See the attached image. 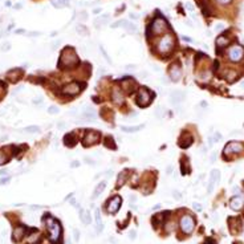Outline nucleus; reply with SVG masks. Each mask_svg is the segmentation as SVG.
Here are the masks:
<instances>
[{"label":"nucleus","instance_id":"nucleus-1","mask_svg":"<svg viewBox=\"0 0 244 244\" xmlns=\"http://www.w3.org/2000/svg\"><path fill=\"white\" fill-rule=\"evenodd\" d=\"M80 62L78 60L77 53L75 52L72 47H66L64 50L61 52L60 56V62H58V66L60 68H72Z\"/></svg>","mask_w":244,"mask_h":244},{"label":"nucleus","instance_id":"nucleus-2","mask_svg":"<svg viewBox=\"0 0 244 244\" xmlns=\"http://www.w3.org/2000/svg\"><path fill=\"white\" fill-rule=\"evenodd\" d=\"M47 226H48V231H49V240L53 244H56L61 236V224L57 220L53 219V218L47 216Z\"/></svg>","mask_w":244,"mask_h":244},{"label":"nucleus","instance_id":"nucleus-3","mask_svg":"<svg viewBox=\"0 0 244 244\" xmlns=\"http://www.w3.org/2000/svg\"><path fill=\"white\" fill-rule=\"evenodd\" d=\"M172 48H174V39H172L171 35H164L157 45V50L161 55L170 53L172 50Z\"/></svg>","mask_w":244,"mask_h":244},{"label":"nucleus","instance_id":"nucleus-4","mask_svg":"<svg viewBox=\"0 0 244 244\" xmlns=\"http://www.w3.org/2000/svg\"><path fill=\"white\" fill-rule=\"evenodd\" d=\"M101 140V133L96 131V130H86L82 137V143L84 146H93V145H97Z\"/></svg>","mask_w":244,"mask_h":244},{"label":"nucleus","instance_id":"nucleus-5","mask_svg":"<svg viewBox=\"0 0 244 244\" xmlns=\"http://www.w3.org/2000/svg\"><path fill=\"white\" fill-rule=\"evenodd\" d=\"M151 97L153 94L146 89V88H142V89L138 90L137 97H135V101L140 106H147V105L151 102Z\"/></svg>","mask_w":244,"mask_h":244},{"label":"nucleus","instance_id":"nucleus-6","mask_svg":"<svg viewBox=\"0 0 244 244\" xmlns=\"http://www.w3.org/2000/svg\"><path fill=\"white\" fill-rule=\"evenodd\" d=\"M151 31L154 35H161V33H163L164 31L169 29V24H167V21L164 20V19L162 18H155L154 21L151 23Z\"/></svg>","mask_w":244,"mask_h":244},{"label":"nucleus","instance_id":"nucleus-7","mask_svg":"<svg viewBox=\"0 0 244 244\" xmlns=\"http://www.w3.org/2000/svg\"><path fill=\"white\" fill-rule=\"evenodd\" d=\"M179 226H180V228H182V231L184 232V234H191V232L194 231L195 222H194V219H192V216H190V215H184V216H182V219H180Z\"/></svg>","mask_w":244,"mask_h":244},{"label":"nucleus","instance_id":"nucleus-8","mask_svg":"<svg viewBox=\"0 0 244 244\" xmlns=\"http://www.w3.org/2000/svg\"><path fill=\"white\" fill-rule=\"evenodd\" d=\"M243 57H244V48L243 47L235 45V47H232L231 49H229V58H231V61L237 62V61L242 60Z\"/></svg>","mask_w":244,"mask_h":244},{"label":"nucleus","instance_id":"nucleus-9","mask_svg":"<svg viewBox=\"0 0 244 244\" xmlns=\"http://www.w3.org/2000/svg\"><path fill=\"white\" fill-rule=\"evenodd\" d=\"M80 90H81V85L78 84V82H70V84L65 85V86L62 88L61 93L64 96H75V94H77Z\"/></svg>","mask_w":244,"mask_h":244},{"label":"nucleus","instance_id":"nucleus-10","mask_svg":"<svg viewBox=\"0 0 244 244\" xmlns=\"http://www.w3.org/2000/svg\"><path fill=\"white\" fill-rule=\"evenodd\" d=\"M243 151V145L240 142H236V141H232L224 147V154H237V153Z\"/></svg>","mask_w":244,"mask_h":244},{"label":"nucleus","instance_id":"nucleus-11","mask_svg":"<svg viewBox=\"0 0 244 244\" xmlns=\"http://www.w3.org/2000/svg\"><path fill=\"white\" fill-rule=\"evenodd\" d=\"M121 203H122V198L121 197H118V195L113 197L112 199L109 200V203H107V211H109L110 214H115V212L120 210Z\"/></svg>","mask_w":244,"mask_h":244},{"label":"nucleus","instance_id":"nucleus-12","mask_svg":"<svg viewBox=\"0 0 244 244\" xmlns=\"http://www.w3.org/2000/svg\"><path fill=\"white\" fill-rule=\"evenodd\" d=\"M80 118H81V120H84V121H94L96 118H97V114H96V112H94V109H93V107L84 106Z\"/></svg>","mask_w":244,"mask_h":244},{"label":"nucleus","instance_id":"nucleus-13","mask_svg":"<svg viewBox=\"0 0 244 244\" xmlns=\"http://www.w3.org/2000/svg\"><path fill=\"white\" fill-rule=\"evenodd\" d=\"M220 179V172L219 170H212L211 171V175H210V180H208V188H207V191L211 194L212 191H214L215 186H216V183L219 182Z\"/></svg>","mask_w":244,"mask_h":244},{"label":"nucleus","instance_id":"nucleus-14","mask_svg":"<svg viewBox=\"0 0 244 244\" xmlns=\"http://www.w3.org/2000/svg\"><path fill=\"white\" fill-rule=\"evenodd\" d=\"M169 75H170V78H171L172 81H179V78L182 77V69H180V65L179 64H172L171 66H170Z\"/></svg>","mask_w":244,"mask_h":244},{"label":"nucleus","instance_id":"nucleus-15","mask_svg":"<svg viewBox=\"0 0 244 244\" xmlns=\"http://www.w3.org/2000/svg\"><path fill=\"white\" fill-rule=\"evenodd\" d=\"M194 142V138H192L191 134H182L180 135V138L178 140V145H179V147H182V149H187V147L191 146V143Z\"/></svg>","mask_w":244,"mask_h":244},{"label":"nucleus","instance_id":"nucleus-16","mask_svg":"<svg viewBox=\"0 0 244 244\" xmlns=\"http://www.w3.org/2000/svg\"><path fill=\"white\" fill-rule=\"evenodd\" d=\"M243 206H244V197L236 195V197H232L231 199H229V207H231L232 210H235V211L240 210Z\"/></svg>","mask_w":244,"mask_h":244},{"label":"nucleus","instance_id":"nucleus-17","mask_svg":"<svg viewBox=\"0 0 244 244\" xmlns=\"http://www.w3.org/2000/svg\"><path fill=\"white\" fill-rule=\"evenodd\" d=\"M184 97H186L184 92H180V90H175V92L170 93V101H171L172 104H175V105L182 104Z\"/></svg>","mask_w":244,"mask_h":244},{"label":"nucleus","instance_id":"nucleus-18","mask_svg":"<svg viewBox=\"0 0 244 244\" xmlns=\"http://www.w3.org/2000/svg\"><path fill=\"white\" fill-rule=\"evenodd\" d=\"M109 19H110V16L107 15V13H105V15L96 18V19H94V21H93V24H94V27H96V28H100V27H102V25L107 24V23H109Z\"/></svg>","mask_w":244,"mask_h":244},{"label":"nucleus","instance_id":"nucleus-19","mask_svg":"<svg viewBox=\"0 0 244 244\" xmlns=\"http://www.w3.org/2000/svg\"><path fill=\"white\" fill-rule=\"evenodd\" d=\"M77 143V138H76V134L75 133H69L64 137V145L68 147H73Z\"/></svg>","mask_w":244,"mask_h":244},{"label":"nucleus","instance_id":"nucleus-20","mask_svg":"<svg viewBox=\"0 0 244 244\" xmlns=\"http://www.w3.org/2000/svg\"><path fill=\"white\" fill-rule=\"evenodd\" d=\"M27 231H28V228L27 227H18V228H15V231H13V240H20L23 236H24L25 234H27Z\"/></svg>","mask_w":244,"mask_h":244},{"label":"nucleus","instance_id":"nucleus-21","mask_svg":"<svg viewBox=\"0 0 244 244\" xmlns=\"http://www.w3.org/2000/svg\"><path fill=\"white\" fill-rule=\"evenodd\" d=\"M105 187H106V182H105V180H102V182H100V183L97 184V186H96L94 191H93V197H92L93 199H97V198L100 197L102 192H104Z\"/></svg>","mask_w":244,"mask_h":244},{"label":"nucleus","instance_id":"nucleus-22","mask_svg":"<svg viewBox=\"0 0 244 244\" xmlns=\"http://www.w3.org/2000/svg\"><path fill=\"white\" fill-rule=\"evenodd\" d=\"M130 172V170H123V171H121L120 174H118V179H117V188H120V187L122 186V184H125V182H126V179H127V177H129V174Z\"/></svg>","mask_w":244,"mask_h":244},{"label":"nucleus","instance_id":"nucleus-23","mask_svg":"<svg viewBox=\"0 0 244 244\" xmlns=\"http://www.w3.org/2000/svg\"><path fill=\"white\" fill-rule=\"evenodd\" d=\"M112 100L115 102V104H118V105H121L122 102H123V96H122V92L120 89H117L115 88L114 90H113V93H112Z\"/></svg>","mask_w":244,"mask_h":244},{"label":"nucleus","instance_id":"nucleus-24","mask_svg":"<svg viewBox=\"0 0 244 244\" xmlns=\"http://www.w3.org/2000/svg\"><path fill=\"white\" fill-rule=\"evenodd\" d=\"M134 86H135V82L133 81V80H130V78H125V80L122 81V89L126 90L127 93L131 92Z\"/></svg>","mask_w":244,"mask_h":244},{"label":"nucleus","instance_id":"nucleus-25","mask_svg":"<svg viewBox=\"0 0 244 244\" xmlns=\"http://www.w3.org/2000/svg\"><path fill=\"white\" fill-rule=\"evenodd\" d=\"M20 76H21V70L20 69H13V70H11V72L7 73L8 80H11V81H19Z\"/></svg>","mask_w":244,"mask_h":244},{"label":"nucleus","instance_id":"nucleus-26","mask_svg":"<svg viewBox=\"0 0 244 244\" xmlns=\"http://www.w3.org/2000/svg\"><path fill=\"white\" fill-rule=\"evenodd\" d=\"M104 145H105V147H107V149H112V150L117 149V145H115V142H114V140H113L112 135H106V137H105Z\"/></svg>","mask_w":244,"mask_h":244},{"label":"nucleus","instance_id":"nucleus-27","mask_svg":"<svg viewBox=\"0 0 244 244\" xmlns=\"http://www.w3.org/2000/svg\"><path fill=\"white\" fill-rule=\"evenodd\" d=\"M40 234H39L37 231H33L32 234L28 236V239H27V244H37L39 242H40Z\"/></svg>","mask_w":244,"mask_h":244},{"label":"nucleus","instance_id":"nucleus-28","mask_svg":"<svg viewBox=\"0 0 244 244\" xmlns=\"http://www.w3.org/2000/svg\"><path fill=\"white\" fill-rule=\"evenodd\" d=\"M70 3V0H50V4L55 8H64L68 7Z\"/></svg>","mask_w":244,"mask_h":244},{"label":"nucleus","instance_id":"nucleus-29","mask_svg":"<svg viewBox=\"0 0 244 244\" xmlns=\"http://www.w3.org/2000/svg\"><path fill=\"white\" fill-rule=\"evenodd\" d=\"M80 219L84 224H89L90 223V212L86 210H80Z\"/></svg>","mask_w":244,"mask_h":244},{"label":"nucleus","instance_id":"nucleus-30","mask_svg":"<svg viewBox=\"0 0 244 244\" xmlns=\"http://www.w3.org/2000/svg\"><path fill=\"white\" fill-rule=\"evenodd\" d=\"M141 129H143V125H140V126H121V130H122V131H126V133L140 131Z\"/></svg>","mask_w":244,"mask_h":244},{"label":"nucleus","instance_id":"nucleus-31","mask_svg":"<svg viewBox=\"0 0 244 244\" xmlns=\"http://www.w3.org/2000/svg\"><path fill=\"white\" fill-rule=\"evenodd\" d=\"M94 216H96V224H97V231H98V232H101V231H102V228H104V226H102V223H101L100 210H98V208H96V211H94Z\"/></svg>","mask_w":244,"mask_h":244},{"label":"nucleus","instance_id":"nucleus-32","mask_svg":"<svg viewBox=\"0 0 244 244\" xmlns=\"http://www.w3.org/2000/svg\"><path fill=\"white\" fill-rule=\"evenodd\" d=\"M226 45H228V39H227V37L220 36V37L216 39V47L219 48V49H223Z\"/></svg>","mask_w":244,"mask_h":244},{"label":"nucleus","instance_id":"nucleus-33","mask_svg":"<svg viewBox=\"0 0 244 244\" xmlns=\"http://www.w3.org/2000/svg\"><path fill=\"white\" fill-rule=\"evenodd\" d=\"M123 28H125V31H126L127 33H137V31H138L137 25L133 24V23H129V21L126 23V25H125Z\"/></svg>","mask_w":244,"mask_h":244},{"label":"nucleus","instance_id":"nucleus-34","mask_svg":"<svg viewBox=\"0 0 244 244\" xmlns=\"http://www.w3.org/2000/svg\"><path fill=\"white\" fill-rule=\"evenodd\" d=\"M154 114H155V117H157V118H163L164 114H166V109H164L163 106H157Z\"/></svg>","mask_w":244,"mask_h":244},{"label":"nucleus","instance_id":"nucleus-35","mask_svg":"<svg viewBox=\"0 0 244 244\" xmlns=\"http://www.w3.org/2000/svg\"><path fill=\"white\" fill-rule=\"evenodd\" d=\"M24 131L31 133V134H35V133H40V127L39 126H28L24 129Z\"/></svg>","mask_w":244,"mask_h":244},{"label":"nucleus","instance_id":"nucleus-36","mask_svg":"<svg viewBox=\"0 0 244 244\" xmlns=\"http://www.w3.org/2000/svg\"><path fill=\"white\" fill-rule=\"evenodd\" d=\"M76 31H77L80 35H88V28L82 24H78L77 27H76Z\"/></svg>","mask_w":244,"mask_h":244},{"label":"nucleus","instance_id":"nucleus-37","mask_svg":"<svg viewBox=\"0 0 244 244\" xmlns=\"http://www.w3.org/2000/svg\"><path fill=\"white\" fill-rule=\"evenodd\" d=\"M126 23H127V20H118V21H115L114 24H112V28H118L120 25H126Z\"/></svg>","mask_w":244,"mask_h":244},{"label":"nucleus","instance_id":"nucleus-38","mask_svg":"<svg viewBox=\"0 0 244 244\" xmlns=\"http://www.w3.org/2000/svg\"><path fill=\"white\" fill-rule=\"evenodd\" d=\"M58 112H60V110H58L57 106H49L48 107V113H49V114H57Z\"/></svg>","mask_w":244,"mask_h":244},{"label":"nucleus","instance_id":"nucleus-39","mask_svg":"<svg viewBox=\"0 0 244 244\" xmlns=\"http://www.w3.org/2000/svg\"><path fill=\"white\" fill-rule=\"evenodd\" d=\"M212 138V141H215V142H218V141H220L222 140V134L220 133H214V137H211Z\"/></svg>","mask_w":244,"mask_h":244},{"label":"nucleus","instance_id":"nucleus-40","mask_svg":"<svg viewBox=\"0 0 244 244\" xmlns=\"http://www.w3.org/2000/svg\"><path fill=\"white\" fill-rule=\"evenodd\" d=\"M223 29H224L223 23H218V24L215 25V31H216V32H220V31H223Z\"/></svg>","mask_w":244,"mask_h":244},{"label":"nucleus","instance_id":"nucleus-41","mask_svg":"<svg viewBox=\"0 0 244 244\" xmlns=\"http://www.w3.org/2000/svg\"><path fill=\"white\" fill-rule=\"evenodd\" d=\"M5 162H7V157H5L3 153H0V166H1V164H4Z\"/></svg>","mask_w":244,"mask_h":244},{"label":"nucleus","instance_id":"nucleus-42","mask_svg":"<svg viewBox=\"0 0 244 244\" xmlns=\"http://www.w3.org/2000/svg\"><path fill=\"white\" fill-rule=\"evenodd\" d=\"M73 235H75V240L76 242H78L80 240V232H78V229H73Z\"/></svg>","mask_w":244,"mask_h":244},{"label":"nucleus","instance_id":"nucleus-43","mask_svg":"<svg viewBox=\"0 0 244 244\" xmlns=\"http://www.w3.org/2000/svg\"><path fill=\"white\" fill-rule=\"evenodd\" d=\"M9 47H11L9 42H5V44H3V45H1V52H4V50H8V49H9Z\"/></svg>","mask_w":244,"mask_h":244},{"label":"nucleus","instance_id":"nucleus-44","mask_svg":"<svg viewBox=\"0 0 244 244\" xmlns=\"http://www.w3.org/2000/svg\"><path fill=\"white\" fill-rule=\"evenodd\" d=\"M192 207L195 208V211H202V206H200L199 203H194L192 204Z\"/></svg>","mask_w":244,"mask_h":244},{"label":"nucleus","instance_id":"nucleus-45","mask_svg":"<svg viewBox=\"0 0 244 244\" xmlns=\"http://www.w3.org/2000/svg\"><path fill=\"white\" fill-rule=\"evenodd\" d=\"M101 52H102V55L105 56V58H106V61H107V62H112V61H110V58H109V56H107V53L105 52V49H104L102 47H101Z\"/></svg>","mask_w":244,"mask_h":244},{"label":"nucleus","instance_id":"nucleus-46","mask_svg":"<svg viewBox=\"0 0 244 244\" xmlns=\"http://www.w3.org/2000/svg\"><path fill=\"white\" fill-rule=\"evenodd\" d=\"M85 162H86V163H92L93 166H94V164H96V161H94V159H92V158H89V157H86V158H85Z\"/></svg>","mask_w":244,"mask_h":244},{"label":"nucleus","instance_id":"nucleus-47","mask_svg":"<svg viewBox=\"0 0 244 244\" xmlns=\"http://www.w3.org/2000/svg\"><path fill=\"white\" fill-rule=\"evenodd\" d=\"M203 244H216V242H215L214 239H211V237H208V239H207V240H206V242H204Z\"/></svg>","mask_w":244,"mask_h":244},{"label":"nucleus","instance_id":"nucleus-48","mask_svg":"<svg viewBox=\"0 0 244 244\" xmlns=\"http://www.w3.org/2000/svg\"><path fill=\"white\" fill-rule=\"evenodd\" d=\"M69 115H72V117H77V109H72V110H70Z\"/></svg>","mask_w":244,"mask_h":244},{"label":"nucleus","instance_id":"nucleus-49","mask_svg":"<svg viewBox=\"0 0 244 244\" xmlns=\"http://www.w3.org/2000/svg\"><path fill=\"white\" fill-rule=\"evenodd\" d=\"M172 195H174V198H177L178 200H180V198H182V197H180V194H179L178 191H172Z\"/></svg>","mask_w":244,"mask_h":244},{"label":"nucleus","instance_id":"nucleus-50","mask_svg":"<svg viewBox=\"0 0 244 244\" xmlns=\"http://www.w3.org/2000/svg\"><path fill=\"white\" fill-rule=\"evenodd\" d=\"M186 8L188 11H194V5H192L191 3H186Z\"/></svg>","mask_w":244,"mask_h":244},{"label":"nucleus","instance_id":"nucleus-51","mask_svg":"<svg viewBox=\"0 0 244 244\" xmlns=\"http://www.w3.org/2000/svg\"><path fill=\"white\" fill-rule=\"evenodd\" d=\"M57 127H58V129H65V127H66V123L60 122V123H57Z\"/></svg>","mask_w":244,"mask_h":244},{"label":"nucleus","instance_id":"nucleus-52","mask_svg":"<svg viewBox=\"0 0 244 244\" xmlns=\"http://www.w3.org/2000/svg\"><path fill=\"white\" fill-rule=\"evenodd\" d=\"M129 236L131 237V239H134V237L137 236V232H135V231H130V232H129Z\"/></svg>","mask_w":244,"mask_h":244},{"label":"nucleus","instance_id":"nucleus-53","mask_svg":"<svg viewBox=\"0 0 244 244\" xmlns=\"http://www.w3.org/2000/svg\"><path fill=\"white\" fill-rule=\"evenodd\" d=\"M42 102V98L39 97V98H35V101H33V104H41Z\"/></svg>","mask_w":244,"mask_h":244},{"label":"nucleus","instance_id":"nucleus-54","mask_svg":"<svg viewBox=\"0 0 244 244\" xmlns=\"http://www.w3.org/2000/svg\"><path fill=\"white\" fill-rule=\"evenodd\" d=\"M78 166H80V162H78V161H73L72 162V167H78Z\"/></svg>","mask_w":244,"mask_h":244},{"label":"nucleus","instance_id":"nucleus-55","mask_svg":"<svg viewBox=\"0 0 244 244\" xmlns=\"http://www.w3.org/2000/svg\"><path fill=\"white\" fill-rule=\"evenodd\" d=\"M215 158H216V154H215V153H212V155H211V162H215Z\"/></svg>","mask_w":244,"mask_h":244},{"label":"nucleus","instance_id":"nucleus-56","mask_svg":"<svg viewBox=\"0 0 244 244\" xmlns=\"http://www.w3.org/2000/svg\"><path fill=\"white\" fill-rule=\"evenodd\" d=\"M159 208H161V204H155V206L153 207V211H154V210H159Z\"/></svg>","mask_w":244,"mask_h":244},{"label":"nucleus","instance_id":"nucleus-57","mask_svg":"<svg viewBox=\"0 0 244 244\" xmlns=\"http://www.w3.org/2000/svg\"><path fill=\"white\" fill-rule=\"evenodd\" d=\"M0 174H1V175H4V174H8V170H7V169H5V170H1V171H0Z\"/></svg>","mask_w":244,"mask_h":244},{"label":"nucleus","instance_id":"nucleus-58","mask_svg":"<svg viewBox=\"0 0 244 244\" xmlns=\"http://www.w3.org/2000/svg\"><path fill=\"white\" fill-rule=\"evenodd\" d=\"M8 180H9V178H5V179H1V180H0V183H7Z\"/></svg>","mask_w":244,"mask_h":244},{"label":"nucleus","instance_id":"nucleus-59","mask_svg":"<svg viewBox=\"0 0 244 244\" xmlns=\"http://www.w3.org/2000/svg\"><path fill=\"white\" fill-rule=\"evenodd\" d=\"M182 39H183V40H186V41H192L191 39H188L187 36H182Z\"/></svg>","mask_w":244,"mask_h":244},{"label":"nucleus","instance_id":"nucleus-60","mask_svg":"<svg viewBox=\"0 0 244 244\" xmlns=\"http://www.w3.org/2000/svg\"><path fill=\"white\" fill-rule=\"evenodd\" d=\"M218 1H220V3H223V4H226V3L231 1V0H218Z\"/></svg>","mask_w":244,"mask_h":244},{"label":"nucleus","instance_id":"nucleus-61","mask_svg":"<svg viewBox=\"0 0 244 244\" xmlns=\"http://www.w3.org/2000/svg\"><path fill=\"white\" fill-rule=\"evenodd\" d=\"M243 11H244V9H243Z\"/></svg>","mask_w":244,"mask_h":244}]
</instances>
